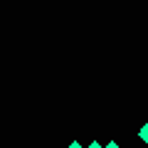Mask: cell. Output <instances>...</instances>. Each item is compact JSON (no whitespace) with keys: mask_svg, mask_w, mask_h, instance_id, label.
Returning <instances> with one entry per match:
<instances>
[{"mask_svg":"<svg viewBox=\"0 0 148 148\" xmlns=\"http://www.w3.org/2000/svg\"><path fill=\"white\" fill-rule=\"evenodd\" d=\"M84 148H104V146H101V143H99V141H91V143H89V146H84Z\"/></svg>","mask_w":148,"mask_h":148,"instance_id":"cell-3","label":"cell"},{"mask_svg":"<svg viewBox=\"0 0 148 148\" xmlns=\"http://www.w3.org/2000/svg\"><path fill=\"white\" fill-rule=\"evenodd\" d=\"M67 148H84V146H82V143H79V141H72V143H69V146H67Z\"/></svg>","mask_w":148,"mask_h":148,"instance_id":"cell-4","label":"cell"},{"mask_svg":"<svg viewBox=\"0 0 148 148\" xmlns=\"http://www.w3.org/2000/svg\"><path fill=\"white\" fill-rule=\"evenodd\" d=\"M138 138H141V141L148 146V121H143V126L138 128Z\"/></svg>","mask_w":148,"mask_h":148,"instance_id":"cell-1","label":"cell"},{"mask_svg":"<svg viewBox=\"0 0 148 148\" xmlns=\"http://www.w3.org/2000/svg\"><path fill=\"white\" fill-rule=\"evenodd\" d=\"M104 148H121V146H119V143L111 138V141H106V143H104Z\"/></svg>","mask_w":148,"mask_h":148,"instance_id":"cell-2","label":"cell"}]
</instances>
